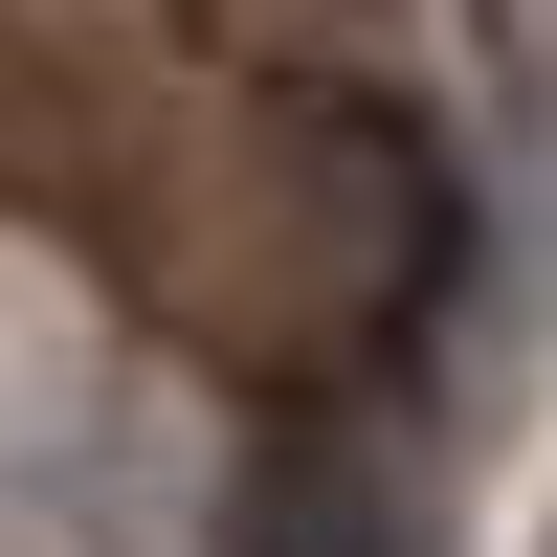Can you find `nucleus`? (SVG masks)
<instances>
[{
    "label": "nucleus",
    "mask_w": 557,
    "mask_h": 557,
    "mask_svg": "<svg viewBox=\"0 0 557 557\" xmlns=\"http://www.w3.org/2000/svg\"><path fill=\"white\" fill-rule=\"evenodd\" d=\"M223 557H424V535H401V491L357 469V446H268L246 513H223Z\"/></svg>",
    "instance_id": "obj_1"
}]
</instances>
